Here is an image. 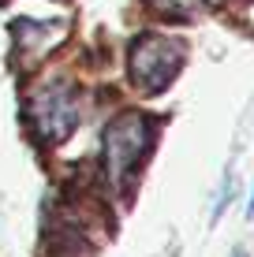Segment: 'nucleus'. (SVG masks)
Listing matches in <instances>:
<instances>
[{
  "mask_svg": "<svg viewBox=\"0 0 254 257\" xmlns=\"http://www.w3.org/2000/svg\"><path fill=\"white\" fill-rule=\"evenodd\" d=\"M153 135H157L153 119L146 112H120L116 119H109L101 135V149H105V175L112 179V187H124L135 175V168L153 149Z\"/></svg>",
  "mask_w": 254,
  "mask_h": 257,
  "instance_id": "obj_1",
  "label": "nucleus"
},
{
  "mask_svg": "<svg viewBox=\"0 0 254 257\" xmlns=\"http://www.w3.org/2000/svg\"><path fill=\"white\" fill-rule=\"evenodd\" d=\"M183 67V45L168 34H142L127 52V75L138 90L161 93Z\"/></svg>",
  "mask_w": 254,
  "mask_h": 257,
  "instance_id": "obj_2",
  "label": "nucleus"
},
{
  "mask_svg": "<svg viewBox=\"0 0 254 257\" xmlns=\"http://www.w3.org/2000/svg\"><path fill=\"white\" fill-rule=\"evenodd\" d=\"M30 123L34 135L45 146H60L64 138H71V131L78 127V104H75V90L60 78L38 86L30 97Z\"/></svg>",
  "mask_w": 254,
  "mask_h": 257,
  "instance_id": "obj_3",
  "label": "nucleus"
},
{
  "mask_svg": "<svg viewBox=\"0 0 254 257\" xmlns=\"http://www.w3.org/2000/svg\"><path fill=\"white\" fill-rule=\"evenodd\" d=\"M60 34H64V26L60 23H30V19H19L15 23V52H23L26 45H34V49H45L49 41H56Z\"/></svg>",
  "mask_w": 254,
  "mask_h": 257,
  "instance_id": "obj_4",
  "label": "nucleus"
},
{
  "mask_svg": "<svg viewBox=\"0 0 254 257\" xmlns=\"http://www.w3.org/2000/svg\"><path fill=\"white\" fill-rule=\"evenodd\" d=\"M153 8L161 15H172V19H183V15L198 12L202 8V0H153Z\"/></svg>",
  "mask_w": 254,
  "mask_h": 257,
  "instance_id": "obj_5",
  "label": "nucleus"
},
{
  "mask_svg": "<svg viewBox=\"0 0 254 257\" xmlns=\"http://www.w3.org/2000/svg\"><path fill=\"white\" fill-rule=\"evenodd\" d=\"M228 201H232V175H224V183H221V201H217V209H213V224H217V220L224 216Z\"/></svg>",
  "mask_w": 254,
  "mask_h": 257,
  "instance_id": "obj_6",
  "label": "nucleus"
},
{
  "mask_svg": "<svg viewBox=\"0 0 254 257\" xmlns=\"http://www.w3.org/2000/svg\"><path fill=\"white\" fill-rule=\"evenodd\" d=\"M247 216H254V194H250V205H247Z\"/></svg>",
  "mask_w": 254,
  "mask_h": 257,
  "instance_id": "obj_7",
  "label": "nucleus"
},
{
  "mask_svg": "<svg viewBox=\"0 0 254 257\" xmlns=\"http://www.w3.org/2000/svg\"><path fill=\"white\" fill-rule=\"evenodd\" d=\"M235 257H247V253H235Z\"/></svg>",
  "mask_w": 254,
  "mask_h": 257,
  "instance_id": "obj_8",
  "label": "nucleus"
}]
</instances>
